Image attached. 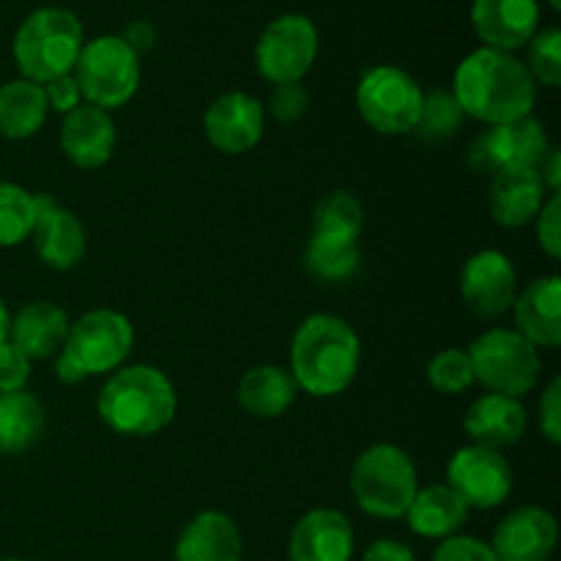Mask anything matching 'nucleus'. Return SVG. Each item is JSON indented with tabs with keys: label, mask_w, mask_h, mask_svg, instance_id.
Returning <instances> with one entry per match:
<instances>
[{
	"label": "nucleus",
	"mask_w": 561,
	"mask_h": 561,
	"mask_svg": "<svg viewBox=\"0 0 561 561\" xmlns=\"http://www.w3.org/2000/svg\"><path fill=\"white\" fill-rule=\"evenodd\" d=\"M296 392L299 389H296L288 367L255 365L239 378L236 400L244 414L255 416V420H277L294 405Z\"/></svg>",
	"instance_id": "obj_26"
},
{
	"label": "nucleus",
	"mask_w": 561,
	"mask_h": 561,
	"mask_svg": "<svg viewBox=\"0 0 561 561\" xmlns=\"http://www.w3.org/2000/svg\"><path fill=\"white\" fill-rule=\"evenodd\" d=\"M85 44L80 16L60 5H42L20 22L11 42V55L25 80L47 85L75 71Z\"/></svg>",
	"instance_id": "obj_4"
},
{
	"label": "nucleus",
	"mask_w": 561,
	"mask_h": 561,
	"mask_svg": "<svg viewBox=\"0 0 561 561\" xmlns=\"http://www.w3.org/2000/svg\"><path fill=\"white\" fill-rule=\"evenodd\" d=\"M47 414L31 392H0V455H22L42 438Z\"/></svg>",
	"instance_id": "obj_28"
},
{
	"label": "nucleus",
	"mask_w": 561,
	"mask_h": 561,
	"mask_svg": "<svg viewBox=\"0 0 561 561\" xmlns=\"http://www.w3.org/2000/svg\"><path fill=\"white\" fill-rule=\"evenodd\" d=\"M307 272L323 283L351 279L362 266V250L356 239H334V236H310L305 252Z\"/></svg>",
	"instance_id": "obj_29"
},
{
	"label": "nucleus",
	"mask_w": 561,
	"mask_h": 561,
	"mask_svg": "<svg viewBox=\"0 0 561 561\" xmlns=\"http://www.w3.org/2000/svg\"><path fill=\"white\" fill-rule=\"evenodd\" d=\"M175 561H241L244 537L228 513L203 510L181 529L173 548Z\"/></svg>",
	"instance_id": "obj_21"
},
{
	"label": "nucleus",
	"mask_w": 561,
	"mask_h": 561,
	"mask_svg": "<svg viewBox=\"0 0 561 561\" xmlns=\"http://www.w3.org/2000/svg\"><path fill=\"white\" fill-rule=\"evenodd\" d=\"M551 151V140L535 115L513 124L488 126L466 148V164L480 175H499L504 170H537Z\"/></svg>",
	"instance_id": "obj_11"
},
{
	"label": "nucleus",
	"mask_w": 561,
	"mask_h": 561,
	"mask_svg": "<svg viewBox=\"0 0 561 561\" xmlns=\"http://www.w3.org/2000/svg\"><path fill=\"white\" fill-rule=\"evenodd\" d=\"M354 551V526L332 507H316L301 515L288 537V561H351Z\"/></svg>",
	"instance_id": "obj_18"
},
{
	"label": "nucleus",
	"mask_w": 561,
	"mask_h": 561,
	"mask_svg": "<svg viewBox=\"0 0 561 561\" xmlns=\"http://www.w3.org/2000/svg\"><path fill=\"white\" fill-rule=\"evenodd\" d=\"M121 38H124V42L142 58V55L151 53L153 44H157V27H153L151 20H131L129 25L124 27V33H121Z\"/></svg>",
	"instance_id": "obj_41"
},
{
	"label": "nucleus",
	"mask_w": 561,
	"mask_h": 561,
	"mask_svg": "<svg viewBox=\"0 0 561 561\" xmlns=\"http://www.w3.org/2000/svg\"><path fill=\"white\" fill-rule=\"evenodd\" d=\"M537 173H540L542 184H546V190L551 192V195L561 190V151L559 148L551 146V151L546 153V159H542V164L537 168Z\"/></svg>",
	"instance_id": "obj_43"
},
{
	"label": "nucleus",
	"mask_w": 561,
	"mask_h": 561,
	"mask_svg": "<svg viewBox=\"0 0 561 561\" xmlns=\"http://www.w3.org/2000/svg\"><path fill=\"white\" fill-rule=\"evenodd\" d=\"M447 485L469 510H496L513 496L515 474L502 449L469 444L449 458Z\"/></svg>",
	"instance_id": "obj_12"
},
{
	"label": "nucleus",
	"mask_w": 561,
	"mask_h": 561,
	"mask_svg": "<svg viewBox=\"0 0 561 561\" xmlns=\"http://www.w3.org/2000/svg\"><path fill=\"white\" fill-rule=\"evenodd\" d=\"M49 104L44 85L25 80H9L0 85V137L31 140L47 124Z\"/></svg>",
	"instance_id": "obj_27"
},
{
	"label": "nucleus",
	"mask_w": 561,
	"mask_h": 561,
	"mask_svg": "<svg viewBox=\"0 0 561 561\" xmlns=\"http://www.w3.org/2000/svg\"><path fill=\"white\" fill-rule=\"evenodd\" d=\"M362 561H416L414 551L400 540H376Z\"/></svg>",
	"instance_id": "obj_42"
},
{
	"label": "nucleus",
	"mask_w": 561,
	"mask_h": 561,
	"mask_svg": "<svg viewBox=\"0 0 561 561\" xmlns=\"http://www.w3.org/2000/svg\"><path fill=\"white\" fill-rule=\"evenodd\" d=\"M529 414L518 398L485 392L466 409L463 431L471 444L491 449H504L518 444L526 436Z\"/></svg>",
	"instance_id": "obj_22"
},
{
	"label": "nucleus",
	"mask_w": 561,
	"mask_h": 561,
	"mask_svg": "<svg viewBox=\"0 0 561 561\" xmlns=\"http://www.w3.org/2000/svg\"><path fill=\"white\" fill-rule=\"evenodd\" d=\"M44 96H47L49 113L66 115L82 104V93H80V85H77L75 75H66V77H58V80L47 82V85H44Z\"/></svg>",
	"instance_id": "obj_40"
},
{
	"label": "nucleus",
	"mask_w": 561,
	"mask_h": 561,
	"mask_svg": "<svg viewBox=\"0 0 561 561\" xmlns=\"http://www.w3.org/2000/svg\"><path fill=\"white\" fill-rule=\"evenodd\" d=\"M548 3V9H553V11H561V0H546Z\"/></svg>",
	"instance_id": "obj_46"
},
{
	"label": "nucleus",
	"mask_w": 561,
	"mask_h": 561,
	"mask_svg": "<svg viewBox=\"0 0 561 561\" xmlns=\"http://www.w3.org/2000/svg\"><path fill=\"white\" fill-rule=\"evenodd\" d=\"M515 332L524 334L535 348L561 345V277L546 274L518 290L513 305Z\"/></svg>",
	"instance_id": "obj_20"
},
{
	"label": "nucleus",
	"mask_w": 561,
	"mask_h": 561,
	"mask_svg": "<svg viewBox=\"0 0 561 561\" xmlns=\"http://www.w3.org/2000/svg\"><path fill=\"white\" fill-rule=\"evenodd\" d=\"M431 561H499V559L496 553H493L491 542L480 540V537L455 535L438 542V548L433 551Z\"/></svg>",
	"instance_id": "obj_37"
},
{
	"label": "nucleus",
	"mask_w": 561,
	"mask_h": 561,
	"mask_svg": "<svg viewBox=\"0 0 561 561\" xmlns=\"http://www.w3.org/2000/svg\"><path fill=\"white\" fill-rule=\"evenodd\" d=\"M526 69L535 85L559 88L561 85V31L557 25L540 27L526 44Z\"/></svg>",
	"instance_id": "obj_33"
},
{
	"label": "nucleus",
	"mask_w": 561,
	"mask_h": 561,
	"mask_svg": "<svg viewBox=\"0 0 561 561\" xmlns=\"http://www.w3.org/2000/svg\"><path fill=\"white\" fill-rule=\"evenodd\" d=\"M559 524L546 507H518L493 529L491 548L499 561H548L557 551Z\"/></svg>",
	"instance_id": "obj_17"
},
{
	"label": "nucleus",
	"mask_w": 561,
	"mask_h": 561,
	"mask_svg": "<svg viewBox=\"0 0 561 561\" xmlns=\"http://www.w3.org/2000/svg\"><path fill=\"white\" fill-rule=\"evenodd\" d=\"M36 225V197L14 181H0V250L31 239Z\"/></svg>",
	"instance_id": "obj_31"
},
{
	"label": "nucleus",
	"mask_w": 561,
	"mask_h": 561,
	"mask_svg": "<svg viewBox=\"0 0 561 561\" xmlns=\"http://www.w3.org/2000/svg\"><path fill=\"white\" fill-rule=\"evenodd\" d=\"M33 362L11 340L0 343V392H22L31 381Z\"/></svg>",
	"instance_id": "obj_38"
},
{
	"label": "nucleus",
	"mask_w": 561,
	"mask_h": 561,
	"mask_svg": "<svg viewBox=\"0 0 561 561\" xmlns=\"http://www.w3.org/2000/svg\"><path fill=\"white\" fill-rule=\"evenodd\" d=\"M69 316L53 301H27L11 316L9 340L31 362L58 356L69 334Z\"/></svg>",
	"instance_id": "obj_24"
},
{
	"label": "nucleus",
	"mask_w": 561,
	"mask_h": 561,
	"mask_svg": "<svg viewBox=\"0 0 561 561\" xmlns=\"http://www.w3.org/2000/svg\"><path fill=\"white\" fill-rule=\"evenodd\" d=\"M71 75L80 85L82 102L113 113L129 104L140 88V55L124 38L107 33L82 44Z\"/></svg>",
	"instance_id": "obj_6"
},
{
	"label": "nucleus",
	"mask_w": 561,
	"mask_h": 561,
	"mask_svg": "<svg viewBox=\"0 0 561 561\" xmlns=\"http://www.w3.org/2000/svg\"><path fill=\"white\" fill-rule=\"evenodd\" d=\"M53 370H55V378H58L60 383H66V387H75V383L85 381V378L80 376V370H77V367L71 365V362L66 359L64 354L55 356V367H53Z\"/></svg>",
	"instance_id": "obj_44"
},
{
	"label": "nucleus",
	"mask_w": 561,
	"mask_h": 561,
	"mask_svg": "<svg viewBox=\"0 0 561 561\" xmlns=\"http://www.w3.org/2000/svg\"><path fill=\"white\" fill-rule=\"evenodd\" d=\"M362 365V340L345 318L316 312L290 340V378L310 398H337L354 383Z\"/></svg>",
	"instance_id": "obj_2"
},
{
	"label": "nucleus",
	"mask_w": 561,
	"mask_h": 561,
	"mask_svg": "<svg viewBox=\"0 0 561 561\" xmlns=\"http://www.w3.org/2000/svg\"><path fill=\"white\" fill-rule=\"evenodd\" d=\"M453 96L466 118L485 126L529 118L537 104V85L524 60L502 49L477 47L453 75Z\"/></svg>",
	"instance_id": "obj_1"
},
{
	"label": "nucleus",
	"mask_w": 561,
	"mask_h": 561,
	"mask_svg": "<svg viewBox=\"0 0 561 561\" xmlns=\"http://www.w3.org/2000/svg\"><path fill=\"white\" fill-rule=\"evenodd\" d=\"M427 381L438 394H463L474 387L469 351L444 348L427 362Z\"/></svg>",
	"instance_id": "obj_34"
},
{
	"label": "nucleus",
	"mask_w": 561,
	"mask_h": 561,
	"mask_svg": "<svg viewBox=\"0 0 561 561\" xmlns=\"http://www.w3.org/2000/svg\"><path fill=\"white\" fill-rule=\"evenodd\" d=\"M179 411L173 381L153 365H124L110 373L96 398V414L113 433L148 438L162 433Z\"/></svg>",
	"instance_id": "obj_3"
},
{
	"label": "nucleus",
	"mask_w": 561,
	"mask_h": 561,
	"mask_svg": "<svg viewBox=\"0 0 561 561\" xmlns=\"http://www.w3.org/2000/svg\"><path fill=\"white\" fill-rule=\"evenodd\" d=\"M466 351H469L471 370H474V383H482L488 392L520 400L524 394L535 392V387L540 383V348H535L515 329H488Z\"/></svg>",
	"instance_id": "obj_7"
},
{
	"label": "nucleus",
	"mask_w": 561,
	"mask_h": 561,
	"mask_svg": "<svg viewBox=\"0 0 561 561\" xmlns=\"http://www.w3.org/2000/svg\"><path fill=\"white\" fill-rule=\"evenodd\" d=\"M548 195L551 192L546 190L537 170H504L491 179L488 208H491L493 222L502 228H526L535 222Z\"/></svg>",
	"instance_id": "obj_23"
},
{
	"label": "nucleus",
	"mask_w": 561,
	"mask_h": 561,
	"mask_svg": "<svg viewBox=\"0 0 561 561\" xmlns=\"http://www.w3.org/2000/svg\"><path fill=\"white\" fill-rule=\"evenodd\" d=\"M321 36L307 14H279L268 22L255 42V66L272 85L301 82L316 66Z\"/></svg>",
	"instance_id": "obj_10"
},
{
	"label": "nucleus",
	"mask_w": 561,
	"mask_h": 561,
	"mask_svg": "<svg viewBox=\"0 0 561 561\" xmlns=\"http://www.w3.org/2000/svg\"><path fill=\"white\" fill-rule=\"evenodd\" d=\"M518 296V272L502 250H480L460 268V299L477 318H502Z\"/></svg>",
	"instance_id": "obj_13"
},
{
	"label": "nucleus",
	"mask_w": 561,
	"mask_h": 561,
	"mask_svg": "<svg viewBox=\"0 0 561 561\" xmlns=\"http://www.w3.org/2000/svg\"><path fill=\"white\" fill-rule=\"evenodd\" d=\"M422 99H425V91L416 77L392 64L362 71L354 93L362 121L373 131L387 137H403L414 131Z\"/></svg>",
	"instance_id": "obj_8"
},
{
	"label": "nucleus",
	"mask_w": 561,
	"mask_h": 561,
	"mask_svg": "<svg viewBox=\"0 0 561 561\" xmlns=\"http://www.w3.org/2000/svg\"><path fill=\"white\" fill-rule=\"evenodd\" d=\"M0 561H27V559H14V557H11V559H0Z\"/></svg>",
	"instance_id": "obj_47"
},
{
	"label": "nucleus",
	"mask_w": 561,
	"mask_h": 561,
	"mask_svg": "<svg viewBox=\"0 0 561 561\" xmlns=\"http://www.w3.org/2000/svg\"><path fill=\"white\" fill-rule=\"evenodd\" d=\"M118 142L113 115L82 102L60 121V151L75 168L96 170L110 162Z\"/></svg>",
	"instance_id": "obj_19"
},
{
	"label": "nucleus",
	"mask_w": 561,
	"mask_h": 561,
	"mask_svg": "<svg viewBox=\"0 0 561 561\" xmlns=\"http://www.w3.org/2000/svg\"><path fill=\"white\" fill-rule=\"evenodd\" d=\"M403 518L416 537L442 542L447 537L460 535V529L469 520V507L447 482H438V485L416 491L414 502L405 510Z\"/></svg>",
	"instance_id": "obj_25"
},
{
	"label": "nucleus",
	"mask_w": 561,
	"mask_h": 561,
	"mask_svg": "<svg viewBox=\"0 0 561 561\" xmlns=\"http://www.w3.org/2000/svg\"><path fill=\"white\" fill-rule=\"evenodd\" d=\"M266 118H274L277 124H296L310 110V93L301 82H285V85H274L268 93V102L263 104Z\"/></svg>",
	"instance_id": "obj_35"
},
{
	"label": "nucleus",
	"mask_w": 561,
	"mask_h": 561,
	"mask_svg": "<svg viewBox=\"0 0 561 561\" xmlns=\"http://www.w3.org/2000/svg\"><path fill=\"white\" fill-rule=\"evenodd\" d=\"M33 197H36V225H33L31 241L38 261L55 272H69V268L80 266L88 247L85 228L80 219L49 195Z\"/></svg>",
	"instance_id": "obj_16"
},
{
	"label": "nucleus",
	"mask_w": 561,
	"mask_h": 561,
	"mask_svg": "<svg viewBox=\"0 0 561 561\" xmlns=\"http://www.w3.org/2000/svg\"><path fill=\"white\" fill-rule=\"evenodd\" d=\"M540 433L551 444H561V378H551L540 398Z\"/></svg>",
	"instance_id": "obj_39"
},
{
	"label": "nucleus",
	"mask_w": 561,
	"mask_h": 561,
	"mask_svg": "<svg viewBox=\"0 0 561 561\" xmlns=\"http://www.w3.org/2000/svg\"><path fill=\"white\" fill-rule=\"evenodd\" d=\"M135 348V327L129 318L110 307L88 310L69 323L60 354L80 370L82 378L110 376L129 359Z\"/></svg>",
	"instance_id": "obj_9"
},
{
	"label": "nucleus",
	"mask_w": 561,
	"mask_h": 561,
	"mask_svg": "<svg viewBox=\"0 0 561 561\" xmlns=\"http://www.w3.org/2000/svg\"><path fill=\"white\" fill-rule=\"evenodd\" d=\"M9 323H11V312L9 307H5V301L0 299V343L9 340Z\"/></svg>",
	"instance_id": "obj_45"
},
{
	"label": "nucleus",
	"mask_w": 561,
	"mask_h": 561,
	"mask_svg": "<svg viewBox=\"0 0 561 561\" xmlns=\"http://www.w3.org/2000/svg\"><path fill=\"white\" fill-rule=\"evenodd\" d=\"M206 140L225 157L250 153L266 131V110L244 91L219 93L203 113Z\"/></svg>",
	"instance_id": "obj_14"
},
{
	"label": "nucleus",
	"mask_w": 561,
	"mask_h": 561,
	"mask_svg": "<svg viewBox=\"0 0 561 561\" xmlns=\"http://www.w3.org/2000/svg\"><path fill=\"white\" fill-rule=\"evenodd\" d=\"M362 228H365V208L351 192L334 190L318 201L312 214V233L359 241Z\"/></svg>",
	"instance_id": "obj_30"
},
{
	"label": "nucleus",
	"mask_w": 561,
	"mask_h": 561,
	"mask_svg": "<svg viewBox=\"0 0 561 561\" xmlns=\"http://www.w3.org/2000/svg\"><path fill=\"white\" fill-rule=\"evenodd\" d=\"M463 124L466 115L460 110V104L455 102L453 91L436 88V91L425 93V99H422L420 118H416V126L411 135H416L425 142H444L458 135L463 129Z\"/></svg>",
	"instance_id": "obj_32"
},
{
	"label": "nucleus",
	"mask_w": 561,
	"mask_h": 561,
	"mask_svg": "<svg viewBox=\"0 0 561 561\" xmlns=\"http://www.w3.org/2000/svg\"><path fill=\"white\" fill-rule=\"evenodd\" d=\"M537 225V244L546 252L551 261H559L561 257V195L553 192L548 195V201L542 203L540 214L535 219Z\"/></svg>",
	"instance_id": "obj_36"
},
{
	"label": "nucleus",
	"mask_w": 561,
	"mask_h": 561,
	"mask_svg": "<svg viewBox=\"0 0 561 561\" xmlns=\"http://www.w3.org/2000/svg\"><path fill=\"white\" fill-rule=\"evenodd\" d=\"M420 491L414 458L398 444H373L351 469V493L356 507L378 520L403 518Z\"/></svg>",
	"instance_id": "obj_5"
},
{
	"label": "nucleus",
	"mask_w": 561,
	"mask_h": 561,
	"mask_svg": "<svg viewBox=\"0 0 561 561\" xmlns=\"http://www.w3.org/2000/svg\"><path fill=\"white\" fill-rule=\"evenodd\" d=\"M471 27L482 47L518 53L542 22L540 0H471Z\"/></svg>",
	"instance_id": "obj_15"
}]
</instances>
